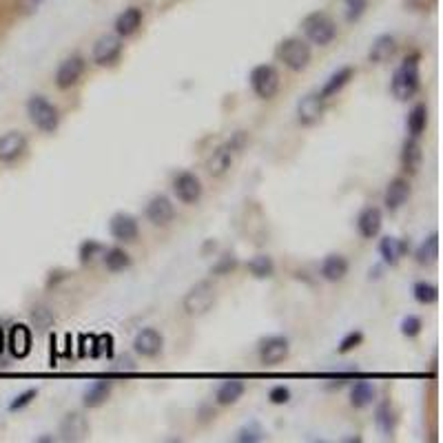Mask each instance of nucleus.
I'll return each mask as SVG.
<instances>
[{
	"label": "nucleus",
	"mask_w": 443,
	"mask_h": 443,
	"mask_svg": "<svg viewBox=\"0 0 443 443\" xmlns=\"http://www.w3.org/2000/svg\"><path fill=\"white\" fill-rule=\"evenodd\" d=\"M421 89V74H419V54H410L401 60V65L394 69L390 80V91L397 100L405 102L414 98Z\"/></svg>",
	"instance_id": "f257e3e1"
},
{
	"label": "nucleus",
	"mask_w": 443,
	"mask_h": 443,
	"mask_svg": "<svg viewBox=\"0 0 443 443\" xmlns=\"http://www.w3.org/2000/svg\"><path fill=\"white\" fill-rule=\"evenodd\" d=\"M215 299H218V289H215V284L209 280H202L186 291V295L182 299V308L188 317H202L213 308Z\"/></svg>",
	"instance_id": "f03ea898"
},
{
	"label": "nucleus",
	"mask_w": 443,
	"mask_h": 443,
	"mask_svg": "<svg viewBox=\"0 0 443 443\" xmlns=\"http://www.w3.org/2000/svg\"><path fill=\"white\" fill-rule=\"evenodd\" d=\"M27 115L31 120V124L42 131V134H54L60 127V111L54 102H49L45 95H31L27 100Z\"/></svg>",
	"instance_id": "7ed1b4c3"
},
{
	"label": "nucleus",
	"mask_w": 443,
	"mask_h": 443,
	"mask_svg": "<svg viewBox=\"0 0 443 443\" xmlns=\"http://www.w3.org/2000/svg\"><path fill=\"white\" fill-rule=\"evenodd\" d=\"M302 29H304L306 40L317 47H328L337 38V25H335V20L328 14H324V11L308 14L302 22Z\"/></svg>",
	"instance_id": "20e7f679"
},
{
	"label": "nucleus",
	"mask_w": 443,
	"mask_h": 443,
	"mask_svg": "<svg viewBox=\"0 0 443 443\" xmlns=\"http://www.w3.org/2000/svg\"><path fill=\"white\" fill-rule=\"evenodd\" d=\"M277 58L284 63L286 69L295 71V74H299V71H304L310 60H313V49H310V42L304 40V38H286L280 42V49H277Z\"/></svg>",
	"instance_id": "39448f33"
},
{
	"label": "nucleus",
	"mask_w": 443,
	"mask_h": 443,
	"mask_svg": "<svg viewBox=\"0 0 443 443\" xmlns=\"http://www.w3.org/2000/svg\"><path fill=\"white\" fill-rule=\"evenodd\" d=\"M248 85L259 100H273L282 87V76L273 65H257L250 69Z\"/></svg>",
	"instance_id": "423d86ee"
},
{
	"label": "nucleus",
	"mask_w": 443,
	"mask_h": 443,
	"mask_svg": "<svg viewBox=\"0 0 443 443\" xmlns=\"http://www.w3.org/2000/svg\"><path fill=\"white\" fill-rule=\"evenodd\" d=\"M246 145V134L244 131H237V134L226 142V145H222V147H218L213 151V155H211V160H209V164H207V169H209V173L213 175V177H222L226 171L231 169V164H233V155L242 149Z\"/></svg>",
	"instance_id": "0eeeda50"
},
{
	"label": "nucleus",
	"mask_w": 443,
	"mask_h": 443,
	"mask_svg": "<svg viewBox=\"0 0 443 443\" xmlns=\"http://www.w3.org/2000/svg\"><path fill=\"white\" fill-rule=\"evenodd\" d=\"M122 49H124V42L118 33H104L95 40L91 49V60L93 65L98 67H111L118 63L120 56H122Z\"/></svg>",
	"instance_id": "6e6552de"
},
{
	"label": "nucleus",
	"mask_w": 443,
	"mask_h": 443,
	"mask_svg": "<svg viewBox=\"0 0 443 443\" xmlns=\"http://www.w3.org/2000/svg\"><path fill=\"white\" fill-rule=\"evenodd\" d=\"M85 71H87V60L82 58L80 54H74V56L65 58L56 69V78H54L56 87L60 91H69L71 87L78 85L80 78L85 76Z\"/></svg>",
	"instance_id": "1a4fd4ad"
},
{
	"label": "nucleus",
	"mask_w": 443,
	"mask_h": 443,
	"mask_svg": "<svg viewBox=\"0 0 443 443\" xmlns=\"http://www.w3.org/2000/svg\"><path fill=\"white\" fill-rule=\"evenodd\" d=\"M259 362L264 366H280L291 355V341L284 335H268L259 341Z\"/></svg>",
	"instance_id": "9d476101"
},
{
	"label": "nucleus",
	"mask_w": 443,
	"mask_h": 443,
	"mask_svg": "<svg viewBox=\"0 0 443 443\" xmlns=\"http://www.w3.org/2000/svg\"><path fill=\"white\" fill-rule=\"evenodd\" d=\"M173 193L175 198L182 202V204H198L204 193V186H202V179L193 171H182L173 177Z\"/></svg>",
	"instance_id": "9b49d317"
},
{
	"label": "nucleus",
	"mask_w": 443,
	"mask_h": 443,
	"mask_svg": "<svg viewBox=\"0 0 443 443\" xmlns=\"http://www.w3.org/2000/svg\"><path fill=\"white\" fill-rule=\"evenodd\" d=\"M87 437H89V421H87L85 412H80V410L67 412L58 426L56 439L65 441V443H76V441H85Z\"/></svg>",
	"instance_id": "f8f14e48"
},
{
	"label": "nucleus",
	"mask_w": 443,
	"mask_h": 443,
	"mask_svg": "<svg viewBox=\"0 0 443 443\" xmlns=\"http://www.w3.org/2000/svg\"><path fill=\"white\" fill-rule=\"evenodd\" d=\"M324 111H326V100L321 98L319 91H310L297 102V122L302 127H315L321 120V115H324Z\"/></svg>",
	"instance_id": "ddd939ff"
},
{
	"label": "nucleus",
	"mask_w": 443,
	"mask_h": 443,
	"mask_svg": "<svg viewBox=\"0 0 443 443\" xmlns=\"http://www.w3.org/2000/svg\"><path fill=\"white\" fill-rule=\"evenodd\" d=\"M109 235L115 239L118 244H131L136 242L140 235V224L138 218L131 213H115L109 220Z\"/></svg>",
	"instance_id": "4468645a"
},
{
	"label": "nucleus",
	"mask_w": 443,
	"mask_h": 443,
	"mask_svg": "<svg viewBox=\"0 0 443 443\" xmlns=\"http://www.w3.org/2000/svg\"><path fill=\"white\" fill-rule=\"evenodd\" d=\"M29 147V140L22 131H7L0 136V162L3 164H14L25 155Z\"/></svg>",
	"instance_id": "2eb2a0df"
},
{
	"label": "nucleus",
	"mask_w": 443,
	"mask_h": 443,
	"mask_svg": "<svg viewBox=\"0 0 443 443\" xmlns=\"http://www.w3.org/2000/svg\"><path fill=\"white\" fill-rule=\"evenodd\" d=\"M145 218L153 224V226H169L175 218V207L171 198L166 195H153L147 202V209H145Z\"/></svg>",
	"instance_id": "dca6fc26"
},
{
	"label": "nucleus",
	"mask_w": 443,
	"mask_h": 443,
	"mask_svg": "<svg viewBox=\"0 0 443 443\" xmlns=\"http://www.w3.org/2000/svg\"><path fill=\"white\" fill-rule=\"evenodd\" d=\"M162 348H164V337L158 328H142L134 339V353L145 359L158 357Z\"/></svg>",
	"instance_id": "f3484780"
},
{
	"label": "nucleus",
	"mask_w": 443,
	"mask_h": 443,
	"mask_svg": "<svg viewBox=\"0 0 443 443\" xmlns=\"http://www.w3.org/2000/svg\"><path fill=\"white\" fill-rule=\"evenodd\" d=\"M7 348L16 359H25L29 357L31 348H33V337H31V328L27 324H14L7 332Z\"/></svg>",
	"instance_id": "a211bd4d"
},
{
	"label": "nucleus",
	"mask_w": 443,
	"mask_h": 443,
	"mask_svg": "<svg viewBox=\"0 0 443 443\" xmlns=\"http://www.w3.org/2000/svg\"><path fill=\"white\" fill-rule=\"evenodd\" d=\"M384 226V213L377 207H366L357 215V233L364 239H375Z\"/></svg>",
	"instance_id": "6ab92c4d"
},
{
	"label": "nucleus",
	"mask_w": 443,
	"mask_h": 443,
	"mask_svg": "<svg viewBox=\"0 0 443 443\" xmlns=\"http://www.w3.org/2000/svg\"><path fill=\"white\" fill-rule=\"evenodd\" d=\"M410 198V182L405 177H394L388 182L386 193H384V204L390 213L399 211Z\"/></svg>",
	"instance_id": "aec40b11"
},
{
	"label": "nucleus",
	"mask_w": 443,
	"mask_h": 443,
	"mask_svg": "<svg viewBox=\"0 0 443 443\" xmlns=\"http://www.w3.org/2000/svg\"><path fill=\"white\" fill-rule=\"evenodd\" d=\"M401 169L405 173L414 175L419 169H421V162H424V149H421V142H419V138H412L408 136L403 140V147H401Z\"/></svg>",
	"instance_id": "412c9836"
},
{
	"label": "nucleus",
	"mask_w": 443,
	"mask_h": 443,
	"mask_svg": "<svg viewBox=\"0 0 443 443\" xmlns=\"http://www.w3.org/2000/svg\"><path fill=\"white\" fill-rule=\"evenodd\" d=\"M351 271V264H348V259H346L344 255L339 253H330L326 255L324 259H321V266H319V275H321V280H326L330 284H337L341 282L346 275H348Z\"/></svg>",
	"instance_id": "4be33fe9"
},
{
	"label": "nucleus",
	"mask_w": 443,
	"mask_h": 443,
	"mask_svg": "<svg viewBox=\"0 0 443 443\" xmlns=\"http://www.w3.org/2000/svg\"><path fill=\"white\" fill-rule=\"evenodd\" d=\"M408 250H410L408 239L386 235V237H381V242H379V255H381V259H384L386 266H394L405 253H408Z\"/></svg>",
	"instance_id": "5701e85b"
},
{
	"label": "nucleus",
	"mask_w": 443,
	"mask_h": 443,
	"mask_svg": "<svg viewBox=\"0 0 443 443\" xmlns=\"http://www.w3.org/2000/svg\"><path fill=\"white\" fill-rule=\"evenodd\" d=\"M353 78H355V67H348V65H346V67H339L337 71H335V74L328 76V80L324 82V87L319 89V95H321L324 100L335 98V95L344 91V87L351 85Z\"/></svg>",
	"instance_id": "b1692460"
},
{
	"label": "nucleus",
	"mask_w": 443,
	"mask_h": 443,
	"mask_svg": "<svg viewBox=\"0 0 443 443\" xmlns=\"http://www.w3.org/2000/svg\"><path fill=\"white\" fill-rule=\"evenodd\" d=\"M246 392V384L242 379H226L215 390V403L222 405V408H229V405H235L239 399L244 397Z\"/></svg>",
	"instance_id": "393cba45"
},
{
	"label": "nucleus",
	"mask_w": 443,
	"mask_h": 443,
	"mask_svg": "<svg viewBox=\"0 0 443 443\" xmlns=\"http://www.w3.org/2000/svg\"><path fill=\"white\" fill-rule=\"evenodd\" d=\"M111 390H113V384L109 379H95L93 384L85 390V394H82V405L89 410L100 408V405H104L106 401H109Z\"/></svg>",
	"instance_id": "a878e982"
},
{
	"label": "nucleus",
	"mask_w": 443,
	"mask_h": 443,
	"mask_svg": "<svg viewBox=\"0 0 443 443\" xmlns=\"http://www.w3.org/2000/svg\"><path fill=\"white\" fill-rule=\"evenodd\" d=\"M394 51H397V40H394V35L392 33H381L373 40V45H370L368 60L373 65H384L394 56Z\"/></svg>",
	"instance_id": "bb28decb"
},
{
	"label": "nucleus",
	"mask_w": 443,
	"mask_h": 443,
	"mask_svg": "<svg viewBox=\"0 0 443 443\" xmlns=\"http://www.w3.org/2000/svg\"><path fill=\"white\" fill-rule=\"evenodd\" d=\"M142 9L140 7H129V9H124L122 14H120L118 18H115V25H113V29H115V33L120 35V38H131V35L134 33H138V29L142 27Z\"/></svg>",
	"instance_id": "cd10ccee"
},
{
	"label": "nucleus",
	"mask_w": 443,
	"mask_h": 443,
	"mask_svg": "<svg viewBox=\"0 0 443 443\" xmlns=\"http://www.w3.org/2000/svg\"><path fill=\"white\" fill-rule=\"evenodd\" d=\"M377 399V388L373 381L368 379H359L351 388V405L355 410H364L368 405H373Z\"/></svg>",
	"instance_id": "c85d7f7f"
},
{
	"label": "nucleus",
	"mask_w": 443,
	"mask_h": 443,
	"mask_svg": "<svg viewBox=\"0 0 443 443\" xmlns=\"http://www.w3.org/2000/svg\"><path fill=\"white\" fill-rule=\"evenodd\" d=\"M397 424H399V417H397V412H394L392 405L388 401L379 403L377 410H375V426H377L379 433L384 437H392L394 430H397Z\"/></svg>",
	"instance_id": "c756f323"
},
{
	"label": "nucleus",
	"mask_w": 443,
	"mask_h": 443,
	"mask_svg": "<svg viewBox=\"0 0 443 443\" xmlns=\"http://www.w3.org/2000/svg\"><path fill=\"white\" fill-rule=\"evenodd\" d=\"M439 257V233H430L421 244L417 246L414 250V259H417V264H421V266H430V264H435Z\"/></svg>",
	"instance_id": "7c9ffc66"
},
{
	"label": "nucleus",
	"mask_w": 443,
	"mask_h": 443,
	"mask_svg": "<svg viewBox=\"0 0 443 443\" xmlns=\"http://www.w3.org/2000/svg\"><path fill=\"white\" fill-rule=\"evenodd\" d=\"M405 127H408V134L412 138H421L428 129V106L424 102H417L408 118H405Z\"/></svg>",
	"instance_id": "2f4dec72"
},
{
	"label": "nucleus",
	"mask_w": 443,
	"mask_h": 443,
	"mask_svg": "<svg viewBox=\"0 0 443 443\" xmlns=\"http://www.w3.org/2000/svg\"><path fill=\"white\" fill-rule=\"evenodd\" d=\"M246 271L250 277H255V280H271L273 275H275V261L271 255H255V257H250L246 261Z\"/></svg>",
	"instance_id": "473e14b6"
},
{
	"label": "nucleus",
	"mask_w": 443,
	"mask_h": 443,
	"mask_svg": "<svg viewBox=\"0 0 443 443\" xmlns=\"http://www.w3.org/2000/svg\"><path fill=\"white\" fill-rule=\"evenodd\" d=\"M102 261H104L106 271H111V273H120V271H127V268L131 266V255L127 253L124 248H120V246H111V248H104V253H102Z\"/></svg>",
	"instance_id": "72a5a7b5"
},
{
	"label": "nucleus",
	"mask_w": 443,
	"mask_h": 443,
	"mask_svg": "<svg viewBox=\"0 0 443 443\" xmlns=\"http://www.w3.org/2000/svg\"><path fill=\"white\" fill-rule=\"evenodd\" d=\"M412 299H414L417 304H421V306L435 304L437 299H439V286L433 284V282L419 280V282H414V286H412Z\"/></svg>",
	"instance_id": "f704fd0d"
},
{
	"label": "nucleus",
	"mask_w": 443,
	"mask_h": 443,
	"mask_svg": "<svg viewBox=\"0 0 443 443\" xmlns=\"http://www.w3.org/2000/svg\"><path fill=\"white\" fill-rule=\"evenodd\" d=\"M29 317H31V326L38 330V332H45L49 330L54 326L56 321V315L54 310L47 306V304H35L31 310H29Z\"/></svg>",
	"instance_id": "c9c22d12"
},
{
	"label": "nucleus",
	"mask_w": 443,
	"mask_h": 443,
	"mask_svg": "<svg viewBox=\"0 0 443 443\" xmlns=\"http://www.w3.org/2000/svg\"><path fill=\"white\" fill-rule=\"evenodd\" d=\"M102 253H104V244H100L98 239H85L78 248V259L82 266H87V264H93L95 257H102Z\"/></svg>",
	"instance_id": "e433bc0d"
},
{
	"label": "nucleus",
	"mask_w": 443,
	"mask_h": 443,
	"mask_svg": "<svg viewBox=\"0 0 443 443\" xmlns=\"http://www.w3.org/2000/svg\"><path fill=\"white\" fill-rule=\"evenodd\" d=\"M399 330H401L403 337L414 339V337H419V335H421V330H424V319L419 317V315H405V317L401 319V324H399Z\"/></svg>",
	"instance_id": "4c0bfd02"
},
{
	"label": "nucleus",
	"mask_w": 443,
	"mask_h": 443,
	"mask_svg": "<svg viewBox=\"0 0 443 443\" xmlns=\"http://www.w3.org/2000/svg\"><path fill=\"white\" fill-rule=\"evenodd\" d=\"M264 437H266L264 430H261L257 424H248V426L237 430L235 441H239V443H259V441H264Z\"/></svg>",
	"instance_id": "58836bf2"
},
{
	"label": "nucleus",
	"mask_w": 443,
	"mask_h": 443,
	"mask_svg": "<svg viewBox=\"0 0 443 443\" xmlns=\"http://www.w3.org/2000/svg\"><path fill=\"white\" fill-rule=\"evenodd\" d=\"M362 344H364V332L362 330H351V332H346L341 337V341L337 346V353L339 355H348L355 348H359Z\"/></svg>",
	"instance_id": "ea45409f"
},
{
	"label": "nucleus",
	"mask_w": 443,
	"mask_h": 443,
	"mask_svg": "<svg viewBox=\"0 0 443 443\" xmlns=\"http://www.w3.org/2000/svg\"><path fill=\"white\" fill-rule=\"evenodd\" d=\"M235 268H237V257L233 253H224L213 264L211 275H215V277H224V275H231V271H235Z\"/></svg>",
	"instance_id": "a19ab883"
},
{
	"label": "nucleus",
	"mask_w": 443,
	"mask_h": 443,
	"mask_svg": "<svg viewBox=\"0 0 443 443\" xmlns=\"http://www.w3.org/2000/svg\"><path fill=\"white\" fill-rule=\"evenodd\" d=\"M35 397H38V388H27V390H22L20 394H16V397L9 401L7 410H9V412H18V410H22V408H27V405H29Z\"/></svg>",
	"instance_id": "79ce46f5"
},
{
	"label": "nucleus",
	"mask_w": 443,
	"mask_h": 443,
	"mask_svg": "<svg viewBox=\"0 0 443 443\" xmlns=\"http://www.w3.org/2000/svg\"><path fill=\"white\" fill-rule=\"evenodd\" d=\"M370 0H344V7H346V20L348 22H357L366 14Z\"/></svg>",
	"instance_id": "37998d69"
},
{
	"label": "nucleus",
	"mask_w": 443,
	"mask_h": 443,
	"mask_svg": "<svg viewBox=\"0 0 443 443\" xmlns=\"http://www.w3.org/2000/svg\"><path fill=\"white\" fill-rule=\"evenodd\" d=\"M268 401L273 405H284V403H289L291 401V388L289 386H273L268 390Z\"/></svg>",
	"instance_id": "c03bdc74"
},
{
	"label": "nucleus",
	"mask_w": 443,
	"mask_h": 443,
	"mask_svg": "<svg viewBox=\"0 0 443 443\" xmlns=\"http://www.w3.org/2000/svg\"><path fill=\"white\" fill-rule=\"evenodd\" d=\"M40 3L42 0H22V11H25V14H33V11L40 7Z\"/></svg>",
	"instance_id": "a18cd8bd"
},
{
	"label": "nucleus",
	"mask_w": 443,
	"mask_h": 443,
	"mask_svg": "<svg viewBox=\"0 0 443 443\" xmlns=\"http://www.w3.org/2000/svg\"><path fill=\"white\" fill-rule=\"evenodd\" d=\"M56 437L54 435H42V437H35V443H54Z\"/></svg>",
	"instance_id": "49530a36"
},
{
	"label": "nucleus",
	"mask_w": 443,
	"mask_h": 443,
	"mask_svg": "<svg viewBox=\"0 0 443 443\" xmlns=\"http://www.w3.org/2000/svg\"><path fill=\"white\" fill-rule=\"evenodd\" d=\"M5 348H7V341H5V330L0 328V355L5 353Z\"/></svg>",
	"instance_id": "de8ad7c7"
}]
</instances>
